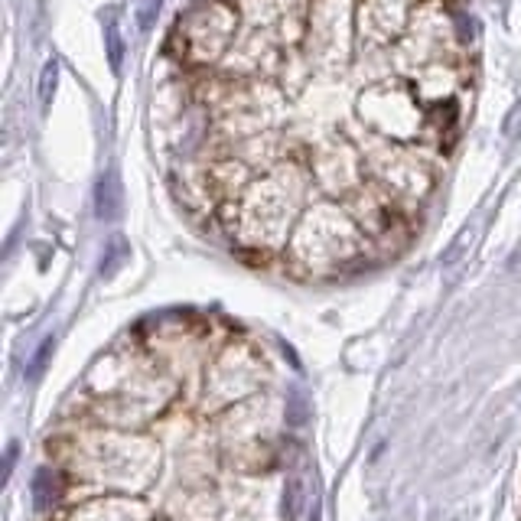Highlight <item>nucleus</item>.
Segmentation results:
<instances>
[{"label": "nucleus", "mask_w": 521, "mask_h": 521, "mask_svg": "<svg viewBox=\"0 0 521 521\" xmlns=\"http://www.w3.org/2000/svg\"><path fill=\"white\" fill-rule=\"evenodd\" d=\"M310 202V176L297 167L277 163L274 170L257 173L238 199L222 202L218 218L241 251L277 255L287 248Z\"/></svg>", "instance_id": "obj_1"}, {"label": "nucleus", "mask_w": 521, "mask_h": 521, "mask_svg": "<svg viewBox=\"0 0 521 521\" xmlns=\"http://www.w3.org/2000/svg\"><path fill=\"white\" fill-rule=\"evenodd\" d=\"M88 388L95 391L98 414L111 424L134 427L160 414L173 398V381H167L143 355H104L88 371Z\"/></svg>", "instance_id": "obj_4"}, {"label": "nucleus", "mask_w": 521, "mask_h": 521, "mask_svg": "<svg viewBox=\"0 0 521 521\" xmlns=\"http://www.w3.org/2000/svg\"><path fill=\"white\" fill-rule=\"evenodd\" d=\"M62 521H151V509L131 495H95L76 505Z\"/></svg>", "instance_id": "obj_7"}, {"label": "nucleus", "mask_w": 521, "mask_h": 521, "mask_svg": "<svg viewBox=\"0 0 521 521\" xmlns=\"http://www.w3.org/2000/svg\"><path fill=\"white\" fill-rule=\"evenodd\" d=\"M304 499H306L304 483H300V479H290V483L284 485V502H281V509H284V521L304 518Z\"/></svg>", "instance_id": "obj_11"}, {"label": "nucleus", "mask_w": 521, "mask_h": 521, "mask_svg": "<svg viewBox=\"0 0 521 521\" xmlns=\"http://www.w3.org/2000/svg\"><path fill=\"white\" fill-rule=\"evenodd\" d=\"M157 521H170V518H157Z\"/></svg>", "instance_id": "obj_17"}, {"label": "nucleus", "mask_w": 521, "mask_h": 521, "mask_svg": "<svg viewBox=\"0 0 521 521\" xmlns=\"http://www.w3.org/2000/svg\"><path fill=\"white\" fill-rule=\"evenodd\" d=\"M375 241L336 199H316L297 222L287 241V267L300 277H330L349 271L369 255Z\"/></svg>", "instance_id": "obj_3"}, {"label": "nucleus", "mask_w": 521, "mask_h": 521, "mask_svg": "<svg viewBox=\"0 0 521 521\" xmlns=\"http://www.w3.org/2000/svg\"><path fill=\"white\" fill-rule=\"evenodd\" d=\"M261 375H265L261 355L248 342H228L206 371L202 408L206 411L232 408L235 401L248 398V395H255L261 388Z\"/></svg>", "instance_id": "obj_6"}, {"label": "nucleus", "mask_w": 521, "mask_h": 521, "mask_svg": "<svg viewBox=\"0 0 521 521\" xmlns=\"http://www.w3.org/2000/svg\"><path fill=\"white\" fill-rule=\"evenodd\" d=\"M95 216L102 222H114L121 216V183H118L114 170L104 173L95 186Z\"/></svg>", "instance_id": "obj_9"}, {"label": "nucleus", "mask_w": 521, "mask_h": 521, "mask_svg": "<svg viewBox=\"0 0 521 521\" xmlns=\"http://www.w3.org/2000/svg\"><path fill=\"white\" fill-rule=\"evenodd\" d=\"M33 509L39 515H49L59 505V493H62V469L59 466H43L33 476Z\"/></svg>", "instance_id": "obj_8"}, {"label": "nucleus", "mask_w": 521, "mask_h": 521, "mask_svg": "<svg viewBox=\"0 0 521 521\" xmlns=\"http://www.w3.org/2000/svg\"><path fill=\"white\" fill-rule=\"evenodd\" d=\"M306 420V401L300 398V391H294L290 395V408H287V424L300 427Z\"/></svg>", "instance_id": "obj_15"}, {"label": "nucleus", "mask_w": 521, "mask_h": 521, "mask_svg": "<svg viewBox=\"0 0 521 521\" xmlns=\"http://www.w3.org/2000/svg\"><path fill=\"white\" fill-rule=\"evenodd\" d=\"M127 257H131V248L124 238H111L108 248H104V257H102V277H114L127 265Z\"/></svg>", "instance_id": "obj_10"}, {"label": "nucleus", "mask_w": 521, "mask_h": 521, "mask_svg": "<svg viewBox=\"0 0 521 521\" xmlns=\"http://www.w3.org/2000/svg\"><path fill=\"white\" fill-rule=\"evenodd\" d=\"M53 349H56V336H46V339L39 342L37 352L29 355L27 369H23V375H27V381H37L43 379V371H46L49 359H53Z\"/></svg>", "instance_id": "obj_12"}, {"label": "nucleus", "mask_w": 521, "mask_h": 521, "mask_svg": "<svg viewBox=\"0 0 521 521\" xmlns=\"http://www.w3.org/2000/svg\"><path fill=\"white\" fill-rule=\"evenodd\" d=\"M153 10H160V0H147V7L141 10V27H143V29H151V23H153Z\"/></svg>", "instance_id": "obj_16"}, {"label": "nucleus", "mask_w": 521, "mask_h": 521, "mask_svg": "<svg viewBox=\"0 0 521 521\" xmlns=\"http://www.w3.org/2000/svg\"><path fill=\"white\" fill-rule=\"evenodd\" d=\"M56 82H59V62L49 59L46 66H43V76H39V104L43 108H49V102L56 95Z\"/></svg>", "instance_id": "obj_14"}, {"label": "nucleus", "mask_w": 521, "mask_h": 521, "mask_svg": "<svg viewBox=\"0 0 521 521\" xmlns=\"http://www.w3.org/2000/svg\"><path fill=\"white\" fill-rule=\"evenodd\" d=\"M238 13L228 0H196L186 7L173 27L170 46L176 49L180 62L186 66H216L218 59L228 56L238 37Z\"/></svg>", "instance_id": "obj_5"}, {"label": "nucleus", "mask_w": 521, "mask_h": 521, "mask_svg": "<svg viewBox=\"0 0 521 521\" xmlns=\"http://www.w3.org/2000/svg\"><path fill=\"white\" fill-rule=\"evenodd\" d=\"M59 469L92 489L137 495L160 473V444L121 427H88L56 444Z\"/></svg>", "instance_id": "obj_2"}, {"label": "nucleus", "mask_w": 521, "mask_h": 521, "mask_svg": "<svg viewBox=\"0 0 521 521\" xmlns=\"http://www.w3.org/2000/svg\"><path fill=\"white\" fill-rule=\"evenodd\" d=\"M104 46H108V62H111L114 72H121V62H124V39H121V29L114 23V17L108 20V29H104Z\"/></svg>", "instance_id": "obj_13"}]
</instances>
